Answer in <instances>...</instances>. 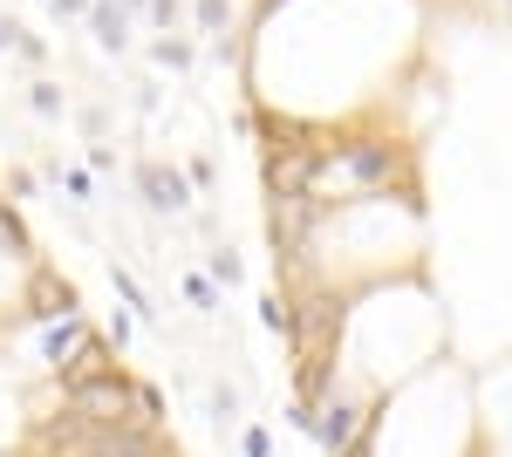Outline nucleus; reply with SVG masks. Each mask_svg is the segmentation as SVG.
Segmentation results:
<instances>
[{"label":"nucleus","mask_w":512,"mask_h":457,"mask_svg":"<svg viewBox=\"0 0 512 457\" xmlns=\"http://www.w3.org/2000/svg\"><path fill=\"white\" fill-rule=\"evenodd\" d=\"M403 198L417 191V157L410 144H396L390 130H355V137H328L321 151V178L315 198L335 212V205H362V198Z\"/></svg>","instance_id":"obj_1"},{"label":"nucleus","mask_w":512,"mask_h":457,"mask_svg":"<svg viewBox=\"0 0 512 457\" xmlns=\"http://www.w3.org/2000/svg\"><path fill=\"white\" fill-rule=\"evenodd\" d=\"M376 417H383V403H376V396H355L349 382H342V389H335V403L321 410L315 444H321L328 457H342V451H355V444H362V437L376 430Z\"/></svg>","instance_id":"obj_2"},{"label":"nucleus","mask_w":512,"mask_h":457,"mask_svg":"<svg viewBox=\"0 0 512 457\" xmlns=\"http://www.w3.org/2000/svg\"><path fill=\"white\" fill-rule=\"evenodd\" d=\"M82 457H178V451L164 444V430H144L137 417H123V423H89Z\"/></svg>","instance_id":"obj_3"},{"label":"nucleus","mask_w":512,"mask_h":457,"mask_svg":"<svg viewBox=\"0 0 512 457\" xmlns=\"http://www.w3.org/2000/svg\"><path fill=\"white\" fill-rule=\"evenodd\" d=\"M130 389H137V376L110 369V376H96V382H82V389H69L62 403H69L76 417H89V423H123V417H130Z\"/></svg>","instance_id":"obj_4"},{"label":"nucleus","mask_w":512,"mask_h":457,"mask_svg":"<svg viewBox=\"0 0 512 457\" xmlns=\"http://www.w3.org/2000/svg\"><path fill=\"white\" fill-rule=\"evenodd\" d=\"M130 185L144 191V205L151 212H192V171H178V164H158V157H144L137 171H130Z\"/></svg>","instance_id":"obj_5"},{"label":"nucleus","mask_w":512,"mask_h":457,"mask_svg":"<svg viewBox=\"0 0 512 457\" xmlns=\"http://www.w3.org/2000/svg\"><path fill=\"white\" fill-rule=\"evenodd\" d=\"M21 307H28V321H69V314H82V294L48 267V260H35V267H28V301Z\"/></svg>","instance_id":"obj_6"},{"label":"nucleus","mask_w":512,"mask_h":457,"mask_svg":"<svg viewBox=\"0 0 512 457\" xmlns=\"http://www.w3.org/2000/svg\"><path fill=\"white\" fill-rule=\"evenodd\" d=\"M96 335H103V328H89L82 314H69V321H48V335H41V362H48V369H69V362H76V355L96 342Z\"/></svg>","instance_id":"obj_7"},{"label":"nucleus","mask_w":512,"mask_h":457,"mask_svg":"<svg viewBox=\"0 0 512 457\" xmlns=\"http://www.w3.org/2000/svg\"><path fill=\"white\" fill-rule=\"evenodd\" d=\"M130 21H137V14H130L123 0H96V7H89V35H96V48H103V55H123V48H130Z\"/></svg>","instance_id":"obj_8"},{"label":"nucleus","mask_w":512,"mask_h":457,"mask_svg":"<svg viewBox=\"0 0 512 457\" xmlns=\"http://www.w3.org/2000/svg\"><path fill=\"white\" fill-rule=\"evenodd\" d=\"M0 253L7 260H21V267H35L41 253H35V232L21 226V205L14 198H0Z\"/></svg>","instance_id":"obj_9"},{"label":"nucleus","mask_w":512,"mask_h":457,"mask_svg":"<svg viewBox=\"0 0 512 457\" xmlns=\"http://www.w3.org/2000/svg\"><path fill=\"white\" fill-rule=\"evenodd\" d=\"M41 178H48V185H62L69 198H76V205H89V198H96V171H82V164H62V157H48V164H41Z\"/></svg>","instance_id":"obj_10"},{"label":"nucleus","mask_w":512,"mask_h":457,"mask_svg":"<svg viewBox=\"0 0 512 457\" xmlns=\"http://www.w3.org/2000/svg\"><path fill=\"white\" fill-rule=\"evenodd\" d=\"M110 287H117V301L130 307L137 321H158V307H151V294L137 287V273H130V267H117V260H110Z\"/></svg>","instance_id":"obj_11"},{"label":"nucleus","mask_w":512,"mask_h":457,"mask_svg":"<svg viewBox=\"0 0 512 457\" xmlns=\"http://www.w3.org/2000/svg\"><path fill=\"white\" fill-rule=\"evenodd\" d=\"M130 417L144 423V430H164V389L158 382H137L130 389Z\"/></svg>","instance_id":"obj_12"},{"label":"nucleus","mask_w":512,"mask_h":457,"mask_svg":"<svg viewBox=\"0 0 512 457\" xmlns=\"http://www.w3.org/2000/svg\"><path fill=\"white\" fill-rule=\"evenodd\" d=\"M192 21H198V28H205L212 41H219V35H233L239 14H233V0H192Z\"/></svg>","instance_id":"obj_13"},{"label":"nucleus","mask_w":512,"mask_h":457,"mask_svg":"<svg viewBox=\"0 0 512 457\" xmlns=\"http://www.w3.org/2000/svg\"><path fill=\"white\" fill-rule=\"evenodd\" d=\"M178 287H185V301H192L198 314H219V307H226V294H219V280H212V273H185Z\"/></svg>","instance_id":"obj_14"},{"label":"nucleus","mask_w":512,"mask_h":457,"mask_svg":"<svg viewBox=\"0 0 512 457\" xmlns=\"http://www.w3.org/2000/svg\"><path fill=\"white\" fill-rule=\"evenodd\" d=\"M205 273H212L219 287H239V280H246V260H239L233 246H212V253H205Z\"/></svg>","instance_id":"obj_15"},{"label":"nucleus","mask_w":512,"mask_h":457,"mask_svg":"<svg viewBox=\"0 0 512 457\" xmlns=\"http://www.w3.org/2000/svg\"><path fill=\"white\" fill-rule=\"evenodd\" d=\"M151 62H158V69H171V76H185V69H192V41H151Z\"/></svg>","instance_id":"obj_16"},{"label":"nucleus","mask_w":512,"mask_h":457,"mask_svg":"<svg viewBox=\"0 0 512 457\" xmlns=\"http://www.w3.org/2000/svg\"><path fill=\"white\" fill-rule=\"evenodd\" d=\"M28 110H35V116H62L69 103H62V89H55L48 76H35V82H28Z\"/></svg>","instance_id":"obj_17"},{"label":"nucleus","mask_w":512,"mask_h":457,"mask_svg":"<svg viewBox=\"0 0 512 457\" xmlns=\"http://www.w3.org/2000/svg\"><path fill=\"white\" fill-rule=\"evenodd\" d=\"M14 62H28V69H41V62H48V41H41L35 28H28V35H21V55H14Z\"/></svg>","instance_id":"obj_18"},{"label":"nucleus","mask_w":512,"mask_h":457,"mask_svg":"<svg viewBox=\"0 0 512 457\" xmlns=\"http://www.w3.org/2000/svg\"><path fill=\"white\" fill-rule=\"evenodd\" d=\"M239 451H246V457H274V437H267V430H260V423H253V430H246V437H239Z\"/></svg>","instance_id":"obj_19"},{"label":"nucleus","mask_w":512,"mask_h":457,"mask_svg":"<svg viewBox=\"0 0 512 457\" xmlns=\"http://www.w3.org/2000/svg\"><path fill=\"white\" fill-rule=\"evenodd\" d=\"M7 191H14V205H21V198H35V191H41V178H35V171H7Z\"/></svg>","instance_id":"obj_20"},{"label":"nucleus","mask_w":512,"mask_h":457,"mask_svg":"<svg viewBox=\"0 0 512 457\" xmlns=\"http://www.w3.org/2000/svg\"><path fill=\"white\" fill-rule=\"evenodd\" d=\"M130 321H137V314H130V307H117V314H110V328H103V335L117 342V355H123V342H130Z\"/></svg>","instance_id":"obj_21"},{"label":"nucleus","mask_w":512,"mask_h":457,"mask_svg":"<svg viewBox=\"0 0 512 457\" xmlns=\"http://www.w3.org/2000/svg\"><path fill=\"white\" fill-rule=\"evenodd\" d=\"M89 7L96 0H48V14H62V21H89Z\"/></svg>","instance_id":"obj_22"},{"label":"nucleus","mask_w":512,"mask_h":457,"mask_svg":"<svg viewBox=\"0 0 512 457\" xmlns=\"http://www.w3.org/2000/svg\"><path fill=\"white\" fill-rule=\"evenodd\" d=\"M21 35H28V28H21V21H7V14H0V55H21Z\"/></svg>","instance_id":"obj_23"},{"label":"nucleus","mask_w":512,"mask_h":457,"mask_svg":"<svg viewBox=\"0 0 512 457\" xmlns=\"http://www.w3.org/2000/svg\"><path fill=\"white\" fill-rule=\"evenodd\" d=\"M89 171L110 178V171H117V151H110V144H89Z\"/></svg>","instance_id":"obj_24"},{"label":"nucleus","mask_w":512,"mask_h":457,"mask_svg":"<svg viewBox=\"0 0 512 457\" xmlns=\"http://www.w3.org/2000/svg\"><path fill=\"white\" fill-rule=\"evenodd\" d=\"M212 417H219V423L239 417V396H233V389H212Z\"/></svg>","instance_id":"obj_25"},{"label":"nucleus","mask_w":512,"mask_h":457,"mask_svg":"<svg viewBox=\"0 0 512 457\" xmlns=\"http://www.w3.org/2000/svg\"><path fill=\"white\" fill-rule=\"evenodd\" d=\"M178 14H185L178 0H151V21H158V28H178Z\"/></svg>","instance_id":"obj_26"},{"label":"nucleus","mask_w":512,"mask_h":457,"mask_svg":"<svg viewBox=\"0 0 512 457\" xmlns=\"http://www.w3.org/2000/svg\"><path fill=\"white\" fill-rule=\"evenodd\" d=\"M185 171H192V185H198V191H212V178H219V171H212V157H192Z\"/></svg>","instance_id":"obj_27"},{"label":"nucleus","mask_w":512,"mask_h":457,"mask_svg":"<svg viewBox=\"0 0 512 457\" xmlns=\"http://www.w3.org/2000/svg\"><path fill=\"white\" fill-rule=\"evenodd\" d=\"M383 417H390V410H383ZM383 417H376V430H369V437H362L355 451H342V457H376V444H383Z\"/></svg>","instance_id":"obj_28"},{"label":"nucleus","mask_w":512,"mask_h":457,"mask_svg":"<svg viewBox=\"0 0 512 457\" xmlns=\"http://www.w3.org/2000/svg\"><path fill=\"white\" fill-rule=\"evenodd\" d=\"M280 7H294V0H253V28H267V21H274Z\"/></svg>","instance_id":"obj_29"},{"label":"nucleus","mask_w":512,"mask_h":457,"mask_svg":"<svg viewBox=\"0 0 512 457\" xmlns=\"http://www.w3.org/2000/svg\"><path fill=\"white\" fill-rule=\"evenodd\" d=\"M123 7H130V14H151V0H123Z\"/></svg>","instance_id":"obj_30"},{"label":"nucleus","mask_w":512,"mask_h":457,"mask_svg":"<svg viewBox=\"0 0 512 457\" xmlns=\"http://www.w3.org/2000/svg\"><path fill=\"white\" fill-rule=\"evenodd\" d=\"M499 7H506V14H512V0H499Z\"/></svg>","instance_id":"obj_31"}]
</instances>
